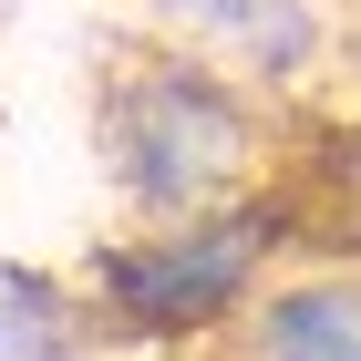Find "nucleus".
<instances>
[{
  "mask_svg": "<svg viewBox=\"0 0 361 361\" xmlns=\"http://www.w3.org/2000/svg\"><path fill=\"white\" fill-rule=\"evenodd\" d=\"M269 145H279L269 93L207 62L196 42H145L104 73V176L135 207V227L258 196Z\"/></svg>",
  "mask_w": 361,
  "mask_h": 361,
  "instance_id": "obj_1",
  "label": "nucleus"
},
{
  "mask_svg": "<svg viewBox=\"0 0 361 361\" xmlns=\"http://www.w3.org/2000/svg\"><path fill=\"white\" fill-rule=\"evenodd\" d=\"M279 207L238 196V207H196V217H155L135 238H104L83 258V320L104 341H217L227 310L279 269Z\"/></svg>",
  "mask_w": 361,
  "mask_h": 361,
  "instance_id": "obj_2",
  "label": "nucleus"
},
{
  "mask_svg": "<svg viewBox=\"0 0 361 361\" xmlns=\"http://www.w3.org/2000/svg\"><path fill=\"white\" fill-rule=\"evenodd\" d=\"M217 361H361V258L269 269L227 310Z\"/></svg>",
  "mask_w": 361,
  "mask_h": 361,
  "instance_id": "obj_3",
  "label": "nucleus"
},
{
  "mask_svg": "<svg viewBox=\"0 0 361 361\" xmlns=\"http://www.w3.org/2000/svg\"><path fill=\"white\" fill-rule=\"evenodd\" d=\"M155 21L258 93H300L331 73V0H155Z\"/></svg>",
  "mask_w": 361,
  "mask_h": 361,
  "instance_id": "obj_4",
  "label": "nucleus"
}]
</instances>
